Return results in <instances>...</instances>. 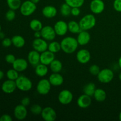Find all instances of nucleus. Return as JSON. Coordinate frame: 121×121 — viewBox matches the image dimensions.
Returning <instances> with one entry per match:
<instances>
[{"label": "nucleus", "instance_id": "42", "mask_svg": "<svg viewBox=\"0 0 121 121\" xmlns=\"http://www.w3.org/2000/svg\"><path fill=\"white\" fill-rule=\"evenodd\" d=\"M30 104V99L28 97H25L21 100V104L24 106H27Z\"/></svg>", "mask_w": 121, "mask_h": 121}, {"label": "nucleus", "instance_id": "11", "mask_svg": "<svg viewBox=\"0 0 121 121\" xmlns=\"http://www.w3.org/2000/svg\"><path fill=\"white\" fill-rule=\"evenodd\" d=\"M105 3L102 0H92L90 4L91 11L95 14H101L105 9Z\"/></svg>", "mask_w": 121, "mask_h": 121}, {"label": "nucleus", "instance_id": "4", "mask_svg": "<svg viewBox=\"0 0 121 121\" xmlns=\"http://www.w3.org/2000/svg\"><path fill=\"white\" fill-rule=\"evenodd\" d=\"M37 6L35 4L30 0H27L22 2L20 8V13L24 16H30L35 11Z\"/></svg>", "mask_w": 121, "mask_h": 121}, {"label": "nucleus", "instance_id": "33", "mask_svg": "<svg viewBox=\"0 0 121 121\" xmlns=\"http://www.w3.org/2000/svg\"><path fill=\"white\" fill-rule=\"evenodd\" d=\"M65 2L69 5L72 8L78 7L80 8L83 5L85 0H65Z\"/></svg>", "mask_w": 121, "mask_h": 121}, {"label": "nucleus", "instance_id": "5", "mask_svg": "<svg viewBox=\"0 0 121 121\" xmlns=\"http://www.w3.org/2000/svg\"><path fill=\"white\" fill-rule=\"evenodd\" d=\"M97 76L98 80L100 83H109L113 80L114 78V73L111 69L106 68L101 70Z\"/></svg>", "mask_w": 121, "mask_h": 121}, {"label": "nucleus", "instance_id": "7", "mask_svg": "<svg viewBox=\"0 0 121 121\" xmlns=\"http://www.w3.org/2000/svg\"><path fill=\"white\" fill-rule=\"evenodd\" d=\"M73 95L72 92L67 89L61 91L58 95V100L61 104L64 105H69L72 102Z\"/></svg>", "mask_w": 121, "mask_h": 121}, {"label": "nucleus", "instance_id": "40", "mask_svg": "<svg viewBox=\"0 0 121 121\" xmlns=\"http://www.w3.org/2000/svg\"><path fill=\"white\" fill-rule=\"evenodd\" d=\"M13 44L11 39L9 38H4L2 39V45L5 47H9Z\"/></svg>", "mask_w": 121, "mask_h": 121}, {"label": "nucleus", "instance_id": "2", "mask_svg": "<svg viewBox=\"0 0 121 121\" xmlns=\"http://www.w3.org/2000/svg\"><path fill=\"white\" fill-rule=\"evenodd\" d=\"M79 23L82 30L87 31L93 28L95 26L96 20L94 15L89 14L83 17Z\"/></svg>", "mask_w": 121, "mask_h": 121}, {"label": "nucleus", "instance_id": "22", "mask_svg": "<svg viewBox=\"0 0 121 121\" xmlns=\"http://www.w3.org/2000/svg\"><path fill=\"white\" fill-rule=\"evenodd\" d=\"M43 15L47 18H54L57 15V11L56 8L54 6L47 5L46 6L42 9Z\"/></svg>", "mask_w": 121, "mask_h": 121}, {"label": "nucleus", "instance_id": "50", "mask_svg": "<svg viewBox=\"0 0 121 121\" xmlns=\"http://www.w3.org/2000/svg\"><path fill=\"white\" fill-rule=\"evenodd\" d=\"M119 120L121 121V112H120V113H119Z\"/></svg>", "mask_w": 121, "mask_h": 121}, {"label": "nucleus", "instance_id": "26", "mask_svg": "<svg viewBox=\"0 0 121 121\" xmlns=\"http://www.w3.org/2000/svg\"><path fill=\"white\" fill-rule=\"evenodd\" d=\"M11 40L13 44L17 48H21L24 47L26 43V41L23 37L20 35H14V37H13Z\"/></svg>", "mask_w": 121, "mask_h": 121}, {"label": "nucleus", "instance_id": "28", "mask_svg": "<svg viewBox=\"0 0 121 121\" xmlns=\"http://www.w3.org/2000/svg\"><path fill=\"white\" fill-rule=\"evenodd\" d=\"M96 85L93 83L91 82L87 83L83 87V93L87 95L90 96H93L94 95L95 92L96 91Z\"/></svg>", "mask_w": 121, "mask_h": 121}, {"label": "nucleus", "instance_id": "29", "mask_svg": "<svg viewBox=\"0 0 121 121\" xmlns=\"http://www.w3.org/2000/svg\"><path fill=\"white\" fill-rule=\"evenodd\" d=\"M30 27L34 31H41L43 27L42 22L40 20L37 19H33L30 22Z\"/></svg>", "mask_w": 121, "mask_h": 121}, {"label": "nucleus", "instance_id": "30", "mask_svg": "<svg viewBox=\"0 0 121 121\" xmlns=\"http://www.w3.org/2000/svg\"><path fill=\"white\" fill-rule=\"evenodd\" d=\"M61 50V44L57 41H52L48 45V50L53 53H58Z\"/></svg>", "mask_w": 121, "mask_h": 121}, {"label": "nucleus", "instance_id": "49", "mask_svg": "<svg viewBox=\"0 0 121 121\" xmlns=\"http://www.w3.org/2000/svg\"><path fill=\"white\" fill-rule=\"evenodd\" d=\"M119 80L121 81V72H120V73H119Z\"/></svg>", "mask_w": 121, "mask_h": 121}, {"label": "nucleus", "instance_id": "23", "mask_svg": "<svg viewBox=\"0 0 121 121\" xmlns=\"http://www.w3.org/2000/svg\"><path fill=\"white\" fill-rule=\"evenodd\" d=\"M48 72V69L47 65L39 63L35 66V73L39 77H44L47 75Z\"/></svg>", "mask_w": 121, "mask_h": 121}, {"label": "nucleus", "instance_id": "10", "mask_svg": "<svg viewBox=\"0 0 121 121\" xmlns=\"http://www.w3.org/2000/svg\"><path fill=\"white\" fill-rule=\"evenodd\" d=\"M48 44L46 40L42 38L35 39L33 41L32 46L35 50L37 51L39 53H42L48 50Z\"/></svg>", "mask_w": 121, "mask_h": 121}, {"label": "nucleus", "instance_id": "8", "mask_svg": "<svg viewBox=\"0 0 121 121\" xmlns=\"http://www.w3.org/2000/svg\"><path fill=\"white\" fill-rule=\"evenodd\" d=\"M41 37L46 41H53L56 36V33L53 27L50 26H46L41 30Z\"/></svg>", "mask_w": 121, "mask_h": 121}, {"label": "nucleus", "instance_id": "35", "mask_svg": "<svg viewBox=\"0 0 121 121\" xmlns=\"http://www.w3.org/2000/svg\"><path fill=\"white\" fill-rule=\"evenodd\" d=\"M42 108L40 105H37V104H34L31 107L30 111L34 115H40L42 112Z\"/></svg>", "mask_w": 121, "mask_h": 121}, {"label": "nucleus", "instance_id": "36", "mask_svg": "<svg viewBox=\"0 0 121 121\" xmlns=\"http://www.w3.org/2000/svg\"><path fill=\"white\" fill-rule=\"evenodd\" d=\"M16 14H15V10L9 9L5 14V18L8 21H11L15 19Z\"/></svg>", "mask_w": 121, "mask_h": 121}, {"label": "nucleus", "instance_id": "48", "mask_svg": "<svg viewBox=\"0 0 121 121\" xmlns=\"http://www.w3.org/2000/svg\"><path fill=\"white\" fill-rule=\"evenodd\" d=\"M30 1H31V2H34V3L35 4H37L39 3V2H40V0H30Z\"/></svg>", "mask_w": 121, "mask_h": 121}, {"label": "nucleus", "instance_id": "38", "mask_svg": "<svg viewBox=\"0 0 121 121\" xmlns=\"http://www.w3.org/2000/svg\"><path fill=\"white\" fill-rule=\"evenodd\" d=\"M113 7L116 11L121 13V0H115L113 3Z\"/></svg>", "mask_w": 121, "mask_h": 121}, {"label": "nucleus", "instance_id": "25", "mask_svg": "<svg viewBox=\"0 0 121 121\" xmlns=\"http://www.w3.org/2000/svg\"><path fill=\"white\" fill-rule=\"evenodd\" d=\"M67 24H68V30L73 34H78V33L79 34L82 31L79 23L76 21L72 20L69 21Z\"/></svg>", "mask_w": 121, "mask_h": 121}, {"label": "nucleus", "instance_id": "44", "mask_svg": "<svg viewBox=\"0 0 121 121\" xmlns=\"http://www.w3.org/2000/svg\"><path fill=\"white\" fill-rule=\"evenodd\" d=\"M34 36L35 37V39L37 38H41V33L40 31H35L34 34Z\"/></svg>", "mask_w": 121, "mask_h": 121}, {"label": "nucleus", "instance_id": "6", "mask_svg": "<svg viewBox=\"0 0 121 121\" xmlns=\"http://www.w3.org/2000/svg\"><path fill=\"white\" fill-rule=\"evenodd\" d=\"M52 85L49 80L46 79H41L37 85V91L41 95H46L50 92Z\"/></svg>", "mask_w": 121, "mask_h": 121}, {"label": "nucleus", "instance_id": "37", "mask_svg": "<svg viewBox=\"0 0 121 121\" xmlns=\"http://www.w3.org/2000/svg\"><path fill=\"white\" fill-rule=\"evenodd\" d=\"M100 71V67L96 65H93L89 67V72L93 76H98Z\"/></svg>", "mask_w": 121, "mask_h": 121}, {"label": "nucleus", "instance_id": "21", "mask_svg": "<svg viewBox=\"0 0 121 121\" xmlns=\"http://www.w3.org/2000/svg\"><path fill=\"white\" fill-rule=\"evenodd\" d=\"M28 61L32 66H36L40 63V54L39 52L32 50L28 54Z\"/></svg>", "mask_w": 121, "mask_h": 121}, {"label": "nucleus", "instance_id": "19", "mask_svg": "<svg viewBox=\"0 0 121 121\" xmlns=\"http://www.w3.org/2000/svg\"><path fill=\"white\" fill-rule=\"evenodd\" d=\"M48 80L52 86H59L63 83L64 78L59 73H53L49 76Z\"/></svg>", "mask_w": 121, "mask_h": 121}, {"label": "nucleus", "instance_id": "47", "mask_svg": "<svg viewBox=\"0 0 121 121\" xmlns=\"http://www.w3.org/2000/svg\"><path fill=\"white\" fill-rule=\"evenodd\" d=\"M118 65H119V67L121 69V56L119 57V60H118Z\"/></svg>", "mask_w": 121, "mask_h": 121}, {"label": "nucleus", "instance_id": "13", "mask_svg": "<svg viewBox=\"0 0 121 121\" xmlns=\"http://www.w3.org/2000/svg\"><path fill=\"white\" fill-rule=\"evenodd\" d=\"M28 112L26 106L22 105H18L16 106L14 110V115L18 120H23L27 117Z\"/></svg>", "mask_w": 121, "mask_h": 121}, {"label": "nucleus", "instance_id": "20", "mask_svg": "<svg viewBox=\"0 0 121 121\" xmlns=\"http://www.w3.org/2000/svg\"><path fill=\"white\" fill-rule=\"evenodd\" d=\"M77 40L79 45L85 46L91 40V34L87 31L82 30L78 34Z\"/></svg>", "mask_w": 121, "mask_h": 121}, {"label": "nucleus", "instance_id": "45", "mask_svg": "<svg viewBox=\"0 0 121 121\" xmlns=\"http://www.w3.org/2000/svg\"><path fill=\"white\" fill-rule=\"evenodd\" d=\"M4 72H2V71L0 70V80L4 78Z\"/></svg>", "mask_w": 121, "mask_h": 121}, {"label": "nucleus", "instance_id": "27", "mask_svg": "<svg viewBox=\"0 0 121 121\" xmlns=\"http://www.w3.org/2000/svg\"><path fill=\"white\" fill-rule=\"evenodd\" d=\"M49 66L53 73H59L61 72L63 68L62 63L60 60H57V59H54Z\"/></svg>", "mask_w": 121, "mask_h": 121}, {"label": "nucleus", "instance_id": "32", "mask_svg": "<svg viewBox=\"0 0 121 121\" xmlns=\"http://www.w3.org/2000/svg\"><path fill=\"white\" fill-rule=\"evenodd\" d=\"M71 9L72 7L65 2L60 7V13L63 16L67 17L71 14Z\"/></svg>", "mask_w": 121, "mask_h": 121}, {"label": "nucleus", "instance_id": "46", "mask_svg": "<svg viewBox=\"0 0 121 121\" xmlns=\"http://www.w3.org/2000/svg\"><path fill=\"white\" fill-rule=\"evenodd\" d=\"M5 38V34L4 33H2V32H0V39H4Z\"/></svg>", "mask_w": 121, "mask_h": 121}, {"label": "nucleus", "instance_id": "43", "mask_svg": "<svg viewBox=\"0 0 121 121\" xmlns=\"http://www.w3.org/2000/svg\"><path fill=\"white\" fill-rule=\"evenodd\" d=\"M13 121V118H11L10 115L8 114H4L2 115L1 117H0V121Z\"/></svg>", "mask_w": 121, "mask_h": 121}, {"label": "nucleus", "instance_id": "15", "mask_svg": "<svg viewBox=\"0 0 121 121\" xmlns=\"http://www.w3.org/2000/svg\"><path fill=\"white\" fill-rule=\"evenodd\" d=\"M54 59H55L54 53L50 52L48 50L42 52L40 54V63L48 66V65H50L51 63Z\"/></svg>", "mask_w": 121, "mask_h": 121}, {"label": "nucleus", "instance_id": "16", "mask_svg": "<svg viewBox=\"0 0 121 121\" xmlns=\"http://www.w3.org/2000/svg\"><path fill=\"white\" fill-rule=\"evenodd\" d=\"M2 91L7 94H11L13 93L17 89L16 83L15 80L8 79L2 83L1 86Z\"/></svg>", "mask_w": 121, "mask_h": 121}, {"label": "nucleus", "instance_id": "1", "mask_svg": "<svg viewBox=\"0 0 121 121\" xmlns=\"http://www.w3.org/2000/svg\"><path fill=\"white\" fill-rule=\"evenodd\" d=\"M61 50L66 54H72L75 52L78 48L79 43L77 39L72 37H66L61 40Z\"/></svg>", "mask_w": 121, "mask_h": 121}, {"label": "nucleus", "instance_id": "14", "mask_svg": "<svg viewBox=\"0 0 121 121\" xmlns=\"http://www.w3.org/2000/svg\"><path fill=\"white\" fill-rule=\"evenodd\" d=\"M91 58V53L86 49H81L77 52L76 59L81 64H86L90 61Z\"/></svg>", "mask_w": 121, "mask_h": 121}, {"label": "nucleus", "instance_id": "51", "mask_svg": "<svg viewBox=\"0 0 121 121\" xmlns=\"http://www.w3.org/2000/svg\"><path fill=\"white\" fill-rule=\"evenodd\" d=\"M1 31V25H0V32Z\"/></svg>", "mask_w": 121, "mask_h": 121}, {"label": "nucleus", "instance_id": "3", "mask_svg": "<svg viewBox=\"0 0 121 121\" xmlns=\"http://www.w3.org/2000/svg\"><path fill=\"white\" fill-rule=\"evenodd\" d=\"M17 88L22 92H27L31 89L33 83L31 80L25 76H19L15 80Z\"/></svg>", "mask_w": 121, "mask_h": 121}, {"label": "nucleus", "instance_id": "41", "mask_svg": "<svg viewBox=\"0 0 121 121\" xmlns=\"http://www.w3.org/2000/svg\"><path fill=\"white\" fill-rule=\"evenodd\" d=\"M80 14V9L78 7H73L71 9V14L73 16H79Z\"/></svg>", "mask_w": 121, "mask_h": 121}, {"label": "nucleus", "instance_id": "34", "mask_svg": "<svg viewBox=\"0 0 121 121\" xmlns=\"http://www.w3.org/2000/svg\"><path fill=\"white\" fill-rule=\"evenodd\" d=\"M7 77L8 79L12 80H16L19 77L18 72L15 70L14 69H12L8 70L7 72Z\"/></svg>", "mask_w": 121, "mask_h": 121}, {"label": "nucleus", "instance_id": "9", "mask_svg": "<svg viewBox=\"0 0 121 121\" xmlns=\"http://www.w3.org/2000/svg\"><path fill=\"white\" fill-rule=\"evenodd\" d=\"M41 115L43 119L46 121H54L57 118L56 112L50 106L43 109Z\"/></svg>", "mask_w": 121, "mask_h": 121}, {"label": "nucleus", "instance_id": "12", "mask_svg": "<svg viewBox=\"0 0 121 121\" xmlns=\"http://www.w3.org/2000/svg\"><path fill=\"white\" fill-rule=\"evenodd\" d=\"M54 29L56 35L59 36H63L66 35L68 31V24L63 20H60L56 22L54 26Z\"/></svg>", "mask_w": 121, "mask_h": 121}, {"label": "nucleus", "instance_id": "18", "mask_svg": "<svg viewBox=\"0 0 121 121\" xmlns=\"http://www.w3.org/2000/svg\"><path fill=\"white\" fill-rule=\"evenodd\" d=\"M13 67L18 72L25 71L28 67V62L27 60L22 58L16 59L13 64Z\"/></svg>", "mask_w": 121, "mask_h": 121}, {"label": "nucleus", "instance_id": "17", "mask_svg": "<svg viewBox=\"0 0 121 121\" xmlns=\"http://www.w3.org/2000/svg\"><path fill=\"white\" fill-rule=\"evenodd\" d=\"M91 104H92L91 96L87 95L85 93L80 96L77 100V104L80 108H87L91 106Z\"/></svg>", "mask_w": 121, "mask_h": 121}, {"label": "nucleus", "instance_id": "31", "mask_svg": "<svg viewBox=\"0 0 121 121\" xmlns=\"http://www.w3.org/2000/svg\"><path fill=\"white\" fill-rule=\"evenodd\" d=\"M7 3L9 9L17 10L20 8L22 2L21 0H7Z\"/></svg>", "mask_w": 121, "mask_h": 121}, {"label": "nucleus", "instance_id": "24", "mask_svg": "<svg viewBox=\"0 0 121 121\" xmlns=\"http://www.w3.org/2000/svg\"><path fill=\"white\" fill-rule=\"evenodd\" d=\"M93 96L97 102H102L106 99V93L102 89L98 88L96 89Z\"/></svg>", "mask_w": 121, "mask_h": 121}, {"label": "nucleus", "instance_id": "39", "mask_svg": "<svg viewBox=\"0 0 121 121\" xmlns=\"http://www.w3.org/2000/svg\"><path fill=\"white\" fill-rule=\"evenodd\" d=\"M5 61H7L8 63L9 64H12L13 65V63L15 61V60H16V58L14 56L13 54H7L5 56Z\"/></svg>", "mask_w": 121, "mask_h": 121}]
</instances>
